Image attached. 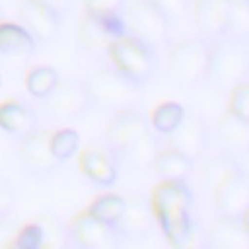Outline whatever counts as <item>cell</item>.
Here are the masks:
<instances>
[{
	"label": "cell",
	"mask_w": 249,
	"mask_h": 249,
	"mask_svg": "<svg viewBox=\"0 0 249 249\" xmlns=\"http://www.w3.org/2000/svg\"><path fill=\"white\" fill-rule=\"evenodd\" d=\"M150 206L163 237L175 247L191 230L195 195L187 181H161L150 193Z\"/></svg>",
	"instance_id": "cell-1"
},
{
	"label": "cell",
	"mask_w": 249,
	"mask_h": 249,
	"mask_svg": "<svg viewBox=\"0 0 249 249\" xmlns=\"http://www.w3.org/2000/svg\"><path fill=\"white\" fill-rule=\"evenodd\" d=\"M249 80V41L222 35L210 41L206 82L218 89H231Z\"/></svg>",
	"instance_id": "cell-2"
},
{
	"label": "cell",
	"mask_w": 249,
	"mask_h": 249,
	"mask_svg": "<svg viewBox=\"0 0 249 249\" xmlns=\"http://www.w3.org/2000/svg\"><path fill=\"white\" fill-rule=\"evenodd\" d=\"M91 107L107 111H123L138 107L142 99V86L130 82L115 68H99L84 80Z\"/></svg>",
	"instance_id": "cell-3"
},
{
	"label": "cell",
	"mask_w": 249,
	"mask_h": 249,
	"mask_svg": "<svg viewBox=\"0 0 249 249\" xmlns=\"http://www.w3.org/2000/svg\"><path fill=\"white\" fill-rule=\"evenodd\" d=\"M107 56L119 74L138 86H144L158 70L156 49L130 33L115 39L107 49Z\"/></svg>",
	"instance_id": "cell-4"
},
{
	"label": "cell",
	"mask_w": 249,
	"mask_h": 249,
	"mask_svg": "<svg viewBox=\"0 0 249 249\" xmlns=\"http://www.w3.org/2000/svg\"><path fill=\"white\" fill-rule=\"evenodd\" d=\"M210 60V41L204 37H189L175 43L167 54V70L181 88H195L206 82Z\"/></svg>",
	"instance_id": "cell-5"
},
{
	"label": "cell",
	"mask_w": 249,
	"mask_h": 249,
	"mask_svg": "<svg viewBox=\"0 0 249 249\" xmlns=\"http://www.w3.org/2000/svg\"><path fill=\"white\" fill-rule=\"evenodd\" d=\"M41 109L53 121L68 123L82 119L93 107L82 80L60 78L58 84L53 88V91L41 99Z\"/></svg>",
	"instance_id": "cell-6"
},
{
	"label": "cell",
	"mask_w": 249,
	"mask_h": 249,
	"mask_svg": "<svg viewBox=\"0 0 249 249\" xmlns=\"http://www.w3.org/2000/svg\"><path fill=\"white\" fill-rule=\"evenodd\" d=\"M123 18L126 23V31L150 47H160L167 43L169 35V19L165 14L150 0H132L124 4Z\"/></svg>",
	"instance_id": "cell-7"
},
{
	"label": "cell",
	"mask_w": 249,
	"mask_h": 249,
	"mask_svg": "<svg viewBox=\"0 0 249 249\" xmlns=\"http://www.w3.org/2000/svg\"><path fill=\"white\" fill-rule=\"evenodd\" d=\"M51 132L49 128H35L21 138H18V158L21 167L33 177H49L58 167L60 161L51 152Z\"/></svg>",
	"instance_id": "cell-8"
},
{
	"label": "cell",
	"mask_w": 249,
	"mask_h": 249,
	"mask_svg": "<svg viewBox=\"0 0 249 249\" xmlns=\"http://www.w3.org/2000/svg\"><path fill=\"white\" fill-rule=\"evenodd\" d=\"M74 249H119L121 237L115 228L95 220L88 210L76 214L66 226Z\"/></svg>",
	"instance_id": "cell-9"
},
{
	"label": "cell",
	"mask_w": 249,
	"mask_h": 249,
	"mask_svg": "<svg viewBox=\"0 0 249 249\" xmlns=\"http://www.w3.org/2000/svg\"><path fill=\"white\" fill-rule=\"evenodd\" d=\"M208 138H210V132H208L206 121L198 113L185 111V117L179 123V126L171 134H167V146L187 156L191 161H196L206 152Z\"/></svg>",
	"instance_id": "cell-10"
},
{
	"label": "cell",
	"mask_w": 249,
	"mask_h": 249,
	"mask_svg": "<svg viewBox=\"0 0 249 249\" xmlns=\"http://www.w3.org/2000/svg\"><path fill=\"white\" fill-rule=\"evenodd\" d=\"M212 196L218 216L241 218L249 210V173L237 167L212 191Z\"/></svg>",
	"instance_id": "cell-11"
},
{
	"label": "cell",
	"mask_w": 249,
	"mask_h": 249,
	"mask_svg": "<svg viewBox=\"0 0 249 249\" xmlns=\"http://www.w3.org/2000/svg\"><path fill=\"white\" fill-rule=\"evenodd\" d=\"M78 163L82 173L99 187H111L119 177V158L105 140L88 144L80 152Z\"/></svg>",
	"instance_id": "cell-12"
},
{
	"label": "cell",
	"mask_w": 249,
	"mask_h": 249,
	"mask_svg": "<svg viewBox=\"0 0 249 249\" xmlns=\"http://www.w3.org/2000/svg\"><path fill=\"white\" fill-rule=\"evenodd\" d=\"M124 198H126L124 212H123L119 224L115 226V230H117L121 239L140 243V241L150 237L154 224H156L150 200L140 196V195H128Z\"/></svg>",
	"instance_id": "cell-13"
},
{
	"label": "cell",
	"mask_w": 249,
	"mask_h": 249,
	"mask_svg": "<svg viewBox=\"0 0 249 249\" xmlns=\"http://www.w3.org/2000/svg\"><path fill=\"white\" fill-rule=\"evenodd\" d=\"M148 130H152L148 117L138 107L123 109V111L113 113V117L109 119L107 126H105L103 140L115 154H119L126 144H130L136 136H140Z\"/></svg>",
	"instance_id": "cell-14"
},
{
	"label": "cell",
	"mask_w": 249,
	"mask_h": 249,
	"mask_svg": "<svg viewBox=\"0 0 249 249\" xmlns=\"http://www.w3.org/2000/svg\"><path fill=\"white\" fill-rule=\"evenodd\" d=\"M19 19L37 43H49L56 37L62 16L41 0H21Z\"/></svg>",
	"instance_id": "cell-15"
},
{
	"label": "cell",
	"mask_w": 249,
	"mask_h": 249,
	"mask_svg": "<svg viewBox=\"0 0 249 249\" xmlns=\"http://www.w3.org/2000/svg\"><path fill=\"white\" fill-rule=\"evenodd\" d=\"M214 140L218 150L231 158H243L249 154V121H243L226 111L214 128Z\"/></svg>",
	"instance_id": "cell-16"
},
{
	"label": "cell",
	"mask_w": 249,
	"mask_h": 249,
	"mask_svg": "<svg viewBox=\"0 0 249 249\" xmlns=\"http://www.w3.org/2000/svg\"><path fill=\"white\" fill-rule=\"evenodd\" d=\"M208 249H249V231L241 218L218 216L206 230Z\"/></svg>",
	"instance_id": "cell-17"
},
{
	"label": "cell",
	"mask_w": 249,
	"mask_h": 249,
	"mask_svg": "<svg viewBox=\"0 0 249 249\" xmlns=\"http://www.w3.org/2000/svg\"><path fill=\"white\" fill-rule=\"evenodd\" d=\"M228 0H195L193 18L200 37L214 41L224 35Z\"/></svg>",
	"instance_id": "cell-18"
},
{
	"label": "cell",
	"mask_w": 249,
	"mask_h": 249,
	"mask_svg": "<svg viewBox=\"0 0 249 249\" xmlns=\"http://www.w3.org/2000/svg\"><path fill=\"white\" fill-rule=\"evenodd\" d=\"M160 148H161V144H160L158 134L154 130H148V132L136 136L130 144H126L117 154V158H119V163H124L130 169L146 171V169H152Z\"/></svg>",
	"instance_id": "cell-19"
},
{
	"label": "cell",
	"mask_w": 249,
	"mask_h": 249,
	"mask_svg": "<svg viewBox=\"0 0 249 249\" xmlns=\"http://www.w3.org/2000/svg\"><path fill=\"white\" fill-rule=\"evenodd\" d=\"M0 128L12 136L21 138L23 134L37 128V113L31 105L19 99H4L0 103Z\"/></svg>",
	"instance_id": "cell-20"
},
{
	"label": "cell",
	"mask_w": 249,
	"mask_h": 249,
	"mask_svg": "<svg viewBox=\"0 0 249 249\" xmlns=\"http://www.w3.org/2000/svg\"><path fill=\"white\" fill-rule=\"evenodd\" d=\"M37 41L31 33L14 21L0 23V56L4 58H27L35 53Z\"/></svg>",
	"instance_id": "cell-21"
},
{
	"label": "cell",
	"mask_w": 249,
	"mask_h": 249,
	"mask_svg": "<svg viewBox=\"0 0 249 249\" xmlns=\"http://www.w3.org/2000/svg\"><path fill=\"white\" fill-rule=\"evenodd\" d=\"M193 163L187 156L179 154L173 148H160L152 169L161 177V181H187L191 171H193Z\"/></svg>",
	"instance_id": "cell-22"
},
{
	"label": "cell",
	"mask_w": 249,
	"mask_h": 249,
	"mask_svg": "<svg viewBox=\"0 0 249 249\" xmlns=\"http://www.w3.org/2000/svg\"><path fill=\"white\" fill-rule=\"evenodd\" d=\"M239 167L237 160L231 158V156H226L222 152H218L216 156H210L208 160H204L202 167H200V173H198V181L200 185L212 193L230 173H233L235 169Z\"/></svg>",
	"instance_id": "cell-23"
},
{
	"label": "cell",
	"mask_w": 249,
	"mask_h": 249,
	"mask_svg": "<svg viewBox=\"0 0 249 249\" xmlns=\"http://www.w3.org/2000/svg\"><path fill=\"white\" fill-rule=\"evenodd\" d=\"M78 41L89 54H107V49L113 43L101 23L86 14L80 18L78 23Z\"/></svg>",
	"instance_id": "cell-24"
},
{
	"label": "cell",
	"mask_w": 249,
	"mask_h": 249,
	"mask_svg": "<svg viewBox=\"0 0 249 249\" xmlns=\"http://www.w3.org/2000/svg\"><path fill=\"white\" fill-rule=\"evenodd\" d=\"M33 222L39 230V247L37 249H70L68 230L58 218L43 214V216H37Z\"/></svg>",
	"instance_id": "cell-25"
},
{
	"label": "cell",
	"mask_w": 249,
	"mask_h": 249,
	"mask_svg": "<svg viewBox=\"0 0 249 249\" xmlns=\"http://www.w3.org/2000/svg\"><path fill=\"white\" fill-rule=\"evenodd\" d=\"M124 204H126V198L123 195H119V193H103V195L93 198V202L89 204L88 212L95 220L115 228L119 224L123 212H124Z\"/></svg>",
	"instance_id": "cell-26"
},
{
	"label": "cell",
	"mask_w": 249,
	"mask_h": 249,
	"mask_svg": "<svg viewBox=\"0 0 249 249\" xmlns=\"http://www.w3.org/2000/svg\"><path fill=\"white\" fill-rule=\"evenodd\" d=\"M185 111H187V109H185L181 103H177V101H163V103H160V105L152 111V115H150V119H148L150 128H152L156 134L167 136V134H171V132L179 126V123H181L183 117H185Z\"/></svg>",
	"instance_id": "cell-27"
},
{
	"label": "cell",
	"mask_w": 249,
	"mask_h": 249,
	"mask_svg": "<svg viewBox=\"0 0 249 249\" xmlns=\"http://www.w3.org/2000/svg\"><path fill=\"white\" fill-rule=\"evenodd\" d=\"M224 35L249 41V2L247 0H228Z\"/></svg>",
	"instance_id": "cell-28"
},
{
	"label": "cell",
	"mask_w": 249,
	"mask_h": 249,
	"mask_svg": "<svg viewBox=\"0 0 249 249\" xmlns=\"http://www.w3.org/2000/svg\"><path fill=\"white\" fill-rule=\"evenodd\" d=\"M60 76L53 66H33L27 74H25V89L31 97L35 99H43L47 97L53 88L58 84Z\"/></svg>",
	"instance_id": "cell-29"
},
{
	"label": "cell",
	"mask_w": 249,
	"mask_h": 249,
	"mask_svg": "<svg viewBox=\"0 0 249 249\" xmlns=\"http://www.w3.org/2000/svg\"><path fill=\"white\" fill-rule=\"evenodd\" d=\"M78 150H80V134L74 128L64 126L51 132V152L60 163L76 156Z\"/></svg>",
	"instance_id": "cell-30"
},
{
	"label": "cell",
	"mask_w": 249,
	"mask_h": 249,
	"mask_svg": "<svg viewBox=\"0 0 249 249\" xmlns=\"http://www.w3.org/2000/svg\"><path fill=\"white\" fill-rule=\"evenodd\" d=\"M228 111L243 121H249V80H245L230 89Z\"/></svg>",
	"instance_id": "cell-31"
},
{
	"label": "cell",
	"mask_w": 249,
	"mask_h": 249,
	"mask_svg": "<svg viewBox=\"0 0 249 249\" xmlns=\"http://www.w3.org/2000/svg\"><path fill=\"white\" fill-rule=\"evenodd\" d=\"M123 10H124V0H84V14L89 18L123 14Z\"/></svg>",
	"instance_id": "cell-32"
},
{
	"label": "cell",
	"mask_w": 249,
	"mask_h": 249,
	"mask_svg": "<svg viewBox=\"0 0 249 249\" xmlns=\"http://www.w3.org/2000/svg\"><path fill=\"white\" fill-rule=\"evenodd\" d=\"M173 249H208L206 243V230L195 220L191 230L187 231V235L173 247Z\"/></svg>",
	"instance_id": "cell-33"
},
{
	"label": "cell",
	"mask_w": 249,
	"mask_h": 249,
	"mask_svg": "<svg viewBox=\"0 0 249 249\" xmlns=\"http://www.w3.org/2000/svg\"><path fill=\"white\" fill-rule=\"evenodd\" d=\"M19 235V226L10 216L0 218V249H16Z\"/></svg>",
	"instance_id": "cell-34"
},
{
	"label": "cell",
	"mask_w": 249,
	"mask_h": 249,
	"mask_svg": "<svg viewBox=\"0 0 249 249\" xmlns=\"http://www.w3.org/2000/svg\"><path fill=\"white\" fill-rule=\"evenodd\" d=\"M150 2H154L169 21L183 18L189 10V0H150Z\"/></svg>",
	"instance_id": "cell-35"
},
{
	"label": "cell",
	"mask_w": 249,
	"mask_h": 249,
	"mask_svg": "<svg viewBox=\"0 0 249 249\" xmlns=\"http://www.w3.org/2000/svg\"><path fill=\"white\" fill-rule=\"evenodd\" d=\"M14 206H16V191L6 179L0 177V218L10 216Z\"/></svg>",
	"instance_id": "cell-36"
},
{
	"label": "cell",
	"mask_w": 249,
	"mask_h": 249,
	"mask_svg": "<svg viewBox=\"0 0 249 249\" xmlns=\"http://www.w3.org/2000/svg\"><path fill=\"white\" fill-rule=\"evenodd\" d=\"M41 2H45L49 8H53L56 14H60L64 18V14L68 10H72V6H74L76 0H41Z\"/></svg>",
	"instance_id": "cell-37"
},
{
	"label": "cell",
	"mask_w": 249,
	"mask_h": 249,
	"mask_svg": "<svg viewBox=\"0 0 249 249\" xmlns=\"http://www.w3.org/2000/svg\"><path fill=\"white\" fill-rule=\"evenodd\" d=\"M241 222H243V226H245V230L249 231V210H247V212H245V214L241 216Z\"/></svg>",
	"instance_id": "cell-38"
},
{
	"label": "cell",
	"mask_w": 249,
	"mask_h": 249,
	"mask_svg": "<svg viewBox=\"0 0 249 249\" xmlns=\"http://www.w3.org/2000/svg\"><path fill=\"white\" fill-rule=\"evenodd\" d=\"M4 21V14H2V10H0V23Z\"/></svg>",
	"instance_id": "cell-39"
},
{
	"label": "cell",
	"mask_w": 249,
	"mask_h": 249,
	"mask_svg": "<svg viewBox=\"0 0 249 249\" xmlns=\"http://www.w3.org/2000/svg\"><path fill=\"white\" fill-rule=\"evenodd\" d=\"M16 249H21V247H18V245H16Z\"/></svg>",
	"instance_id": "cell-40"
},
{
	"label": "cell",
	"mask_w": 249,
	"mask_h": 249,
	"mask_svg": "<svg viewBox=\"0 0 249 249\" xmlns=\"http://www.w3.org/2000/svg\"><path fill=\"white\" fill-rule=\"evenodd\" d=\"M0 84H2V78H0Z\"/></svg>",
	"instance_id": "cell-41"
},
{
	"label": "cell",
	"mask_w": 249,
	"mask_h": 249,
	"mask_svg": "<svg viewBox=\"0 0 249 249\" xmlns=\"http://www.w3.org/2000/svg\"><path fill=\"white\" fill-rule=\"evenodd\" d=\"M70 249H74V247H70Z\"/></svg>",
	"instance_id": "cell-42"
},
{
	"label": "cell",
	"mask_w": 249,
	"mask_h": 249,
	"mask_svg": "<svg viewBox=\"0 0 249 249\" xmlns=\"http://www.w3.org/2000/svg\"><path fill=\"white\" fill-rule=\"evenodd\" d=\"M247 2H249V0H247Z\"/></svg>",
	"instance_id": "cell-43"
}]
</instances>
